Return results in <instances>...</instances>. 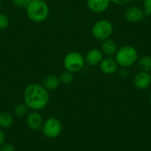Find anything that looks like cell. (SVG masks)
I'll return each instance as SVG.
<instances>
[{"instance_id":"1","label":"cell","mask_w":151,"mask_h":151,"mask_svg":"<svg viewBox=\"0 0 151 151\" xmlns=\"http://www.w3.org/2000/svg\"><path fill=\"white\" fill-rule=\"evenodd\" d=\"M50 102L49 91L41 84L32 83L24 90V103L33 111L45 108Z\"/></svg>"},{"instance_id":"2","label":"cell","mask_w":151,"mask_h":151,"mask_svg":"<svg viewBox=\"0 0 151 151\" xmlns=\"http://www.w3.org/2000/svg\"><path fill=\"white\" fill-rule=\"evenodd\" d=\"M27 15L34 22L41 23L45 21L50 15V8L44 0H33L26 7Z\"/></svg>"},{"instance_id":"3","label":"cell","mask_w":151,"mask_h":151,"mask_svg":"<svg viewBox=\"0 0 151 151\" xmlns=\"http://www.w3.org/2000/svg\"><path fill=\"white\" fill-rule=\"evenodd\" d=\"M114 58L119 67L129 68L137 63L139 54L134 47L131 45H125L118 49Z\"/></svg>"},{"instance_id":"4","label":"cell","mask_w":151,"mask_h":151,"mask_svg":"<svg viewBox=\"0 0 151 151\" xmlns=\"http://www.w3.org/2000/svg\"><path fill=\"white\" fill-rule=\"evenodd\" d=\"M113 30L114 27L111 21L107 19H101L95 22L91 28V33L95 39L103 42L108 38H111L113 34Z\"/></svg>"},{"instance_id":"5","label":"cell","mask_w":151,"mask_h":151,"mask_svg":"<svg viewBox=\"0 0 151 151\" xmlns=\"http://www.w3.org/2000/svg\"><path fill=\"white\" fill-rule=\"evenodd\" d=\"M63 65L66 71L72 73H78L81 71L86 65L85 58L81 52L71 51L65 56L63 59Z\"/></svg>"},{"instance_id":"6","label":"cell","mask_w":151,"mask_h":151,"mask_svg":"<svg viewBox=\"0 0 151 151\" xmlns=\"http://www.w3.org/2000/svg\"><path fill=\"white\" fill-rule=\"evenodd\" d=\"M41 129L45 137L49 139H55L60 135L63 127L60 120L56 118H50L43 121Z\"/></svg>"},{"instance_id":"7","label":"cell","mask_w":151,"mask_h":151,"mask_svg":"<svg viewBox=\"0 0 151 151\" xmlns=\"http://www.w3.org/2000/svg\"><path fill=\"white\" fill-rule=\"evenodd\" d=\"M145 12L143 8L137 5H132L127 8L125 12V19L131 23H137L142 21L145 17Z\"/></svg>"},{"instance_id":"8","label":"cell","mask_w":151,"mask_h":151,"mask_svg":"<svg viewBox=\"0 0 151 151\" xmlns=\"http://www.w3.org/2000/svg\"><path fill=\"white\" fill-rule=\"evenodd\" d=\"M26 117V124L29 129L33 131H37L42 128L43 119L42 115L37 111H33L29 112Z\"/></svg>"},{"instance_id":"9","label":"cell","mask_w":151,"mask_h":151,"mask_svg":"<svg viewBox=\"0 0 151 151\" xmlns=\"http://www.w3.org/2000/svg\"><path fill=\"white\" fill-rule=\"evenodd\" d=\"M119 65L117 64L116 60L114 58L111 57H106L104 58V59L102 60V62L99 65V68L100 71L107 75H111L117 73L118 69H119Z\"/></svg>"},{"instance_id":"10","label":"cell","mask_w":151,"mask_h":151,"mask_svg":"<svg viewBox=\"0 0 151 151\" xmlns=\"http://www.w3.org/2000/svg\"><path fill=\"white\" fill-rule=\"evenodd\" d=\"M134 85L140 90H144L151 85V75L150 73L140 71L134 77Z\"/></svg>"},{"instance_id":"11","label":"cell","mask_w":151,"mask_h":151,"mask_svg":"<svg viewBox=\"0 0 151 151\" xmlns=\"http://www.w3.org/2000/svg\"><path fill=\"white\" fill-rule=\"evenodd\" d=\"M85 63L89 66L99 65L104 59V54L100 49H91L85 55Z\"/></svg>"},{"instance_id":"12","label":"cell","mask_w":151,"mask_h":151,"mask_svg":"<svg viewBox=\"0 0 151 151\" xmlns=\"http://www.w3.org/2000/svg\"><path fill=\"white\" fill-rule=\"evenodd\" d=\"M110 0H87V7L94 13H102L110 7Z\"/></svg>"},{"instance_id":"13","label":"cell","mask_w":151,"mask_h":151,"mask_svg":"<svg viewBox=\"0 0 151 151\" xmlns=\"http://www.w3.org/2000/svg\"><path fill=\"white\" fill-rule=\"evenodd\" d=\"M118 49H119V47H118L117 42L114 40L108 38V39L103 41L100 50H102L104 56L113 58L115 56V54L117 53Z\"/></svg>"},{"instance_id":"14","label":"cell","mask_w":151,"mask_h":151,"mask_svg":"<svg viewBox=\"0 0 151 151\" xmlns=\"http://www.w3.org/2000/svg\"><path fill=\"white\" fill-rule=\"evenodd\" d=\"M60 84L59 77L55 74H50L47 75L43 81H42V86L48 90V91H53L58 88Z\"/></svg>"},{"instance_id":"15","label":"cell","mask_w":151,"mask_h":151,"mask_svg":"<svg viewBox=\"0 0 151 151\" xmlns=\"http://www.w3.org/2000/svg\"><path fill=\"white\" fill-rule=\"evenodd\" d=\"M13 116L8 111L0 112V127L1 128H9L13 125Z\"/></svg>"},{"instance_id":"16","label":"cell","mask_w":151,"mask_h":151,"mask_svg":"<svg viewBox=\"0 0 151 151\" xmlns=\"http://www.w3.org/2000/svg\"><path fill=\"white\" fill-rule=\"evenodd\" d=\"M141 71L151 73V56H143L137 61Z\"/></svg>"},{"instance_id":"17","label":"cell","mask_w":151,"mask_h":151,"mask_svg":"<svg viewBox=\"0 0 151 151\" xmlns=\"http://www.w3.org/2000/svg\"><path fill=\"white\" fill-rule=\"evenodd\" d=\"M28 107L27 105L24 104H19L15 108H14V115L17 118H23L26 117L28 114Z\"/></svg>"},{"instance_id":"18","label":"cell","mask_w":151,"mask_h":151,"mask_svg":"<svg viewBox=\"0 0 151 151\" xmlns=\"http://www.w3.org/2000/svg\"><path fill=\"white\" fill-rule=\"evenodd\" d=\"M59 81H60V83H63V84H70L73 82V74L68 71H65L64 73H62L59 76Z\"/></svg>"},{"instance_id":"19","label":"cell","mask_w":151,"mask_h":151,"mask_svg":"<svg viewBox=\"0 0 151 151\" xmlns=\"http://www.w3.org/2000/svg\"><path fill=\"white\" fill-rule=\"evenodd\" d=\"M10 20L7 15L0 12V30H4L9 26Z\"/></svg>"},{"instance_id":"20","label":"cell","mask_w":151,"mask_h":151,"mask_svg":"<svg viewBox=\"0 0 151 151\" xmlns=\"http://www.w3.org/2000/svg\"><path fill=\"white\" fill-rule=\"evenodd\" d=\"M117 73H118V75L122 79L127 78L130 74V72H129L128 68H127V67H119Z\"/></svg>"},{"instance_id":"21","label":"cell","mask_w":151,"mask_h":151,"mask_svg":"<svg viewBox=\"0 0 151 151\" xmlns=\"http://www.w3.org/2000/svg\"><path fill=\"white\" fill-rule=\"evenodd\" d=\"M142 8L144 10L146 15L151 16V0H143Z\"/></svg>"},{"instance_id":"22","label":"cell","mask_w":151,"mask_h":151,"mask_svg":"<svg viewBox=\"0 0 151 151\" xmlns=\"http://www.w3.org/2000/svg\"><path fill=\"white\" fill-rule=\"evenodd\" d=\"M33 0H12L13 4L20 8H26Z\"/></svg>"},{"instance_id":"23","label":"cell","mask_w":151,"mask_h":151,"mask_svg":"<svg viewBox=\"0 0 151 151\" xmlns=\"http://www.w3.org/2000/svg\"><path fill=\"white\" fill-rule=\"evenodd\" d=\"M0 151H15V148L11 143H4L0 147Z\"/></svg>"},{"instance_id":"24","label":"cell","mask_w":151,"mask_h":151,"mask_svg":"<svg viewBox=\"0 0 151 151\" xmlns=\"http://www.w3.org/2000/svg\"><path fill=\"white\" fill-rule=\"evenodd\" d=\"M111 3H113L114 4H117V5H127L128 4L131 0H110Z\"/></svg>"},{"instance_id":"25","label":"cell","mask_w":151,"mask_h":151,"mask_svg":"<svg viewBox=\"0 0 151 151\" xmlns=\"http://www.w3.org/2000/svg\"><path fill=\"white\" fill-rule=\"evenodd\" d=\"M4 142H5V134H4V133L0 129V147L4 143Z\"/></svg>"},{"instance_id":"26","label":"cell","mask_w":151,"mask_h":151,"mask_svg":"<svg viewBox=\"0 0 151 151\" xmlns=\"http://www.w3.org/2000/svg\"><path fill=\"white\" fill-rule=\"evenodd\" d=\"M135 2H143V0H134Z\"/></svg>"},{"instance_id":"27","label":"cell","mask_w":151,"mask_h":151,"mask_svg":"<svg viewBox=\"0 0 151 151\" xmlns=\"http://www.w3.org/2000/svg\"><path fill=\"white\" fill-rule=\"evenodd\" d=\"M149 100H150V103L151 104V94H150V98H149Z\"/></svg>"},{"instance_id":"28","label":"cell","mask_w":151,"mask_h":151,"mask_svg":"<svg viewBox=\"0 0 151 151\" xmlns=\"http://www.w3.org/2000/svg\"><path fill=\"white\" fill-rule=\"evenodd\" d=\"M1 6H2V0H0V9H1Z\"/></svg>"},{"instance_id":"29","label":"cell","mask_w":151,"mask_h":151,"mask_svg":"<svg viewBox=\"0 0 151 151\" xmlns=\"http://www.w3.org/2000/svg\"><path fill=\"white\" fill-rule=\"evenodd\" d=\"M150 75H151V73H150Z\"/></svg>"}]
</instances>
